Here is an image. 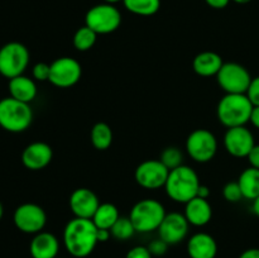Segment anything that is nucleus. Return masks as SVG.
Segmentation results:
<instances>
[{
    "label": "nucleus",
    "mask_w": 259,
    "mask_h": 258,
    "mask_svg": "<svg viewBox=\"0 0 259 258\" xmlns=\"http://www.w3.org/2000/svg\"><path fill=\"white\" fill-rule=\"evenodd\" d=\"M240 190L244 199L255 200L259 196V169L254 167H248L238 179Z\"/></svg>",
    "instance_id": "nucleus-22"
},
{
    "label": "nucleus",
    "mask_w": 259,
    "mask_h": 258,
    "mask_svg": "<svg viewBox=\"0 0 259 258\" xmlns=\"http://www.w3.org/2000/svg\"><path fill=\"white\" fill-rule=\"evenodd\" d=\"M223 196L228 202H239L240 200L244 199L238 181L228 182L223 189Z\"/></svg>",
    "instance_id": "nucleus-29"
},
{
    "label": "nucleus",
    "mask_w": 259,
    "mask_h": 258,
    "mask_svg": "<svg viewBox=\"0 0 259 258\" xmlns=\"http://www.w3.org/2000/svg\"><path fill=\"white\" fill-rule=\"evenodd\" d=\"M3 215H4V206H3L2 201H0V220L3 219Z\"/></svg>",
    "instance_id": "nucleus-42"
},
{
    "label": "nucleus",
    "mask_w": 259,
    "mask_h": 258,
    "mask_svg": "<svg viewBox=\"0 0 259 258\" xmlns=\"http://www.w3.org/2000/svg\"><path fill=\"white\" fill-rule=\"evenodd\" d=\"M68 205L75 218L93 219L94 214L100 205L98 195L88 187H78L70 195Z\"/></svg>",
    "instance_id": "nucleus-15"
},
{
    "label": "nucleus",
    "mask_w": 259,
    "mask_h": 258,
    "mask_svg": "<svg viewBox=\"0 0 259 258\" xmlns=\"http://www.w3.org/2000/svg\"><path fill=\"white\" fill-rule=\"evenodd\" d=\"M98 33L94 32L91 28H89L88 25H83L80 27L73 34V47L76 48L80 52H86V51H90L91 48L95 46L96 39H98Z\"/></svg>",
    "instance_id": "nucleus-26"
},
{
    "label": "nucleus",
    "mask_w": 259,
    "mask_h": 258,
    "mask_svg": "<svg viewBox=\"0 0 259 258\" xmlns=\"http://www.w3.org/2000/svg\"><path fill=\"white\" fill-rule=\"evenodd\" d=\"M190 223L181 212H169L166 214L163 222L158 228V234L167 244L174 245L181 243L189 233Z\"/></svg>",
    "instance_id": "nucleus-14"
},
{
    "label": "nucleus",
    "mask_w": 259,
    "mask_h": 258,
    "mask_svg": "<svg viewBox=\"0 0 259 258\" xmlns=\"http://www.w3.org/2000/svg\"><path fill=\"white\" fill-rule=\"evenodd\" d=\"M51 73V65L46 62H38L33 66L32 68V76L35 81H48L50 80Z\"/></svg>",
    "instance_id": "nucleus-30"
},
{
    "label": "nucleus",
    "mask_w": 259,
    "mask_h": 258,
    "mask_svg": "<svg viewBox=\"0 0 259 258\" xmlns=\"http://www.w3.org/2000/svg\"><path fill=\"white\" fill-rule=\"evenodd\" d=\"M123 4L128 12L141 17L154 15L161 8V0H123Z\"/></svg>",
    "instance_id": "nucleus-25"
},
{
    "label": "nucleus",
    "mask_w": 259,
    "mask_h": 258,
    "mask_svg": "<svg viewBox=\"0 0 259 258\" xmlns=\"http://www.w3.org/2000/svg\"><path fill=\"white\" fill-rule=\"evenodd\" d=\"M121 13L114 4L103 3L90 8L85 15V25L98 34H109L120 27Z\"/></svg>",
    "instance_id": "nucleus-7"
},
{
    "label": "nucleus",
    "mask_w": 259,
    "mask_h": 258,
    "mask_svg": "<svg viewBox=\"0 0 259 258\" xmlns=\"http://www.w3.org/2000/svg\"><path fill=\"white\" fill-rule=\"evenodd\" d=\"M159 161L171 171V169H175L181 166L182 161H184V154H182V152L177 147H167V148L162 151Z\"/></svg>",
    "instance_id": "nucleus-28"
},
{
    "label": "nucleus",
    "mask_w": 259,
    "mask_h": 258,
    "mask_svg": "<svg viewBox=\"0 0 259 258\" xmlns=\"http://www.w3.org/2000/svg\"><path fill=\"white\" fill-rule=\"evenodd\" d=\"M187 254L190 258H215L218 254V243L207 233H196L187 242Z\"/></svg>",
    "instance_id": "nucleus-19"
},
{
    "label": "nucleus",
    "mask_w": 259,
    "mask_h": 258,
    "mask_svg": "<svg viewBox=\"0 0 259 258\" xmlns=\"http://www.w3.org/2000/svg\"><path fill=\"white\" fill-rule=\"evenodd\" d=\"M217 81L225 94H245L252 81V76L240 63L227 62L218 72Z\"/></svg>",
    "instance_id": "nucleus-9"
},
{
    "label": "nucleus",
    "mask_w": 259,
    "mask_h": 258,
    "mask_svg": "<svg viewBox=\"0 0 259 258\" xmlns=\"http://www.w3.org/2000/svg\"><path fill=\"white\" fill-rule=\"evenodd\" d=\"M13 222L18 230L25 234H37L45 229L47 224V214L45 209L34 202H24L14 210Z\"/></svg>",
    "instance_id": "nucleus-10"
},
{
    "label": "nucleus",
    "mask_w": 259,
    "mask_h": 258,
    "mask_svg": "<svg viewBox=\"0 0 259 258\" xmlns=\"http://www.w3.org/2000/svg\"><path fill=\"white\" fill-rule=\"evenodd\" d=\"M245 95L248 96V99L253 104V106H259V76L252 78Z\"/></svg>",
    "instance_id": "nucleus-32"
},
{
    "label": "nucleus",
    "mask_w": 259,
    "mask_h": 258,
    "mask_svg": "<svg viewBox=\"0 0 259 258\" xmlns=\"http://www.w3.org/2000/svg\"><path fill=\"white\" fill-rule=\"evenodd\" d=\"M111 232L109 229H98V242L105 243L110 239Z\"/></svg>",
    "instance_id": "nucleus-36"
},
{
    "label": "nucleus",
    "mask_w": 259,
    "mask_h": 258,
    "mask_svg": "<svg viewBox=\"0 0 259 258\" xmlns=\"http://www.w3.org/2000/svg\"><path fill=\"white\" fill-rule=\"evenodd\" d=\"M90 139L94 148H96L98 151L108 149L113 143V131H111L110 125L104 121L96 123L91 129Z\"/></svg>",
    "instance_id": "nucleus-24"
},
{
    "label": "nucleus",
    "mask_w": 259,
    "mask_h": 258,
    "mask_svg": "<svg viewBox=\"0 0 259 258\" xmlns=\"http://www.w3.org/2000/svg\"><path fill=\"white\" fill-rule=\"evenodd\" d=\"M60 242L57 237L50 232H39L34 234L29 244L32 258H56L58 257Z\"/></svg>",
    "instance_id": "nucleus-17"
},
{
    "label": "nucleus",
    "mask_w": 259,
    "mask_h": 258,
    "mask_svg": "<svg viewBox=\"0 0 259 258\" xmlns=\"http://www.w3.org/2000/svg\"><path fill=\"white\" fill-rule=\"evenodd\" d=\"M239 258H259V248H249L245 249Z\"/></svg>",
    "instance_id": "nucleus-37"
},
{
    "label": "nucleus",
    "mask_w": 259,
    "mask_h": 258,
    "mask_svg": "<svg viewBox=\"0 0 259 258\" xmlns=\"http://www.w3.org/2000/svg\"><path fill=\"white\" fill-rule=\"evenodd\" d=\"M186 151L195 162H210L218 151L217 137L207 129H196L187 137Z\"/></svg>",
    "instance_id": "nucleus-8"
},
{
    "label": "nucleus",
    "mask_w": 259,
    "mask_h": 258,
    "mask_svg": "<svg viewBox=\"0 0 259 258\" xmlns=\"http://www.w3.org/2000/svg\"><path fill=\"white\" fill-rule=\"evenodd\" d=\"M33 121V110L29 104L12 96L0 99V126L9 133H22Z\"/></svg>",
    "instance_id": "nucleus-4"
},
{
    "label": "nucleus",
    "mask_w": 259,
    "mask_h": 258,
    "mask_svg": "<svg viewBox=\"0 0 259 258\" xmlns=\"http://www.w3.org/2000/svg\"><path fill=\"white\" fill-rule=\"evenodd\" d=\"M98 243V228L91 219L73 218L63 229V245L75 258L89 257Z\"/></svg>",
    "instance_id": "nucleus-1"
},
{
    "label": "nucleus",
    "mask_w": 259,
    "mask_h": 258,
    "mask_svg": "<svg viewBox=\"0 0 259 258\" xmlns=\"http://www.w3.org/2000/svg\"><path fill=\"white\" fill-rule=\"evenodd\" d=\"M166 214V209L161 201L156 199H143L134 204L129 218L136 228V232L151 233L158 230Z\"/></svg>",
    "instance_id": "nucleus-5"
},
{
    "label": "nucleus",
    "mask_w": 259,
    "mask_h": 258,
    "mask_svg": "<svg viewBox=\"0 0 259 258\" xmlns=\"http://www.w3.org/2000/svg\"><path fill=\"white\" fill-rule=\"evenodd\" d=\"M199 175L194 168L186 164H181L177 168L171 169L164 184L167 196L180 204H186L195 196L200 187Z\"/></svg>",
    "instance_id": "nucleus-2"
},
{
    "label": "nucleus",
    "mask_w": 259,
    "mask_h": 258,
    "mask_svg": "<svg viewBox=\"0 0 259 258\" xmlns=\"http://www.w3.org/2000/svg\"><path fill=\"white\" fill-rule=\"evenodd\" d=\"M30 61L29 50L20 42H8L0 47V75L13 78L24 75Z\"/></svg>",
    "instance_id": "nucleus-6"
},
{
    "label": "nucleus",
    "mask_w": 259,
    "mask_h": 258,
    "mask_svg": "<svg viewBox=\"0 0 259 258\" xmlns=\"http://www.w3.org/2000/svg\"><path fill=\"white\" fill-rule=\"evenodd\" d=\"M125 258H153L152 253L149 252L148 247L144 245H137L128 250Z\"/></svg>",
    "instance_id": "nucleus-33"
},
{
    "label": "nucleus",
    "mask_w": 259,
    "mask_h": 258,
    "mask_svg": "<svg viewBox=\"0 0 259 258\" xmlns=\"http://www.w3.org/2000/svg\"><path fill=\"white\" fill-rule=\"evenodd\" d=\"M82 76L80 62L72 57H60L51 63L50 82L60 89L76 85Z\"/></svg>",
    "instance_id": "nucleus-11"
},
{
    "label": "nucleus",
    "mask_w": 259,
    "mask_h": 258,
    "mask_svg": "<svg viewBox=\"0 0 259 258\" xmlns=\"http://www.w3.org/2000/svg\"><path fill=\"white\" fill-rule=\"evenodd\" d=\"M253 211L259 218V196L255 200H253Z\"/></svg>",
    "instance_id": "nucleus-40"
},
{
    "label": "nucleus",
    "mask_w": 259,
    "mask_h": 258,
    "mask_svg": "<svg viewBox=\"0 0 259 258\" xmlns=\"http://www.w3.org/2000/svg\"><path fill=\"white\" fill-rule=\"evenodd\" d=\"M56 258H61V257H56Z\"/></svg>",
    "instance_id": "nucleus-44"
},
{
    "label": "nucleus",
    "mask_w": 259,
    "mask_h": 258,
    "mask_svg": "<svg viewBox=\"0 0 259 258\" xmlns=\"http://www.w3.org/2000/svg\"><path fill=\"white\" fill-rule=\"evenodd\" d=\"M169 169L159 159H147L138 164L134 172L136 182L147 190H157L164 187Z\"/></svg>",
    "instance_id": "nucleus-12"
},
{
    "label": "nucleus",
    "mask_w": 259,
    "mask_h": 258,
    "mask_svg": "<svg viewBox=\"0 0 259 258\" xmlns=\"http://www.w3.org/2000/svg\"><path fill=\"white\" fill-rule=\"evenodd\" d=\"M223 65H224V61H223L222 56L217 52H211V51L199 53L192 61L194 71L202 77L217 76Z\"/></svg>",
    "instance_id": "nucleus-21"
},
{
    "label": "nucleus",
    "mask_w": 259,
    "mask_h": 258,
    "mask_svg": "<svg viewBox=\"0 0 259 258\" xmlns=\"http://www.w3.org/2000/svg\"><path fill=\"white\" fill-rule=\"evenodd\" d=\"M111 237L115 238L118 240H128L131 239L134 235L136 232V228H134L133 223H132L131 218L126 217H120L116 220L115 224L113 225V228L110 229Z\"/></svg>",
    "instance_id": "nucleus-27"
},
{
    "label": "nucleus",
    "mask_w": 259,
    "mask_h": 258,
    "mask_svg": "<svg viewBox=\"0 0 259 258\" xmlns=\"http://www.w3.org/2000/svg\"><path fill=\"white\" fill-rule=\"evenodd\" d=\"M168 245L163 239L158 238V239L152 240L148 244L149 252L152 253L153 257H161V255H164L167 253V249H168Z\"/></svg>",
    "instance_id": "nucleus-31"
},
{
    "label": "nucleus",
    "mask_w": 259,
    "mask_h": 258,
    "mask_svg": "<svg viewBox=\"0 0 259 258\" xmlns=\"http://www.w3.org/2000/svg\"><path fill=\"white\" fill-rule=\"evenodd\" d=\"M254 146V136L245 125L228 128L224 136V147L233 157H247Z\"/></svg>",
    "instance_id": "nucleus-13"
},
{
    "label": "nucleus",
    "mask_w": 259,
    "mask_h": 258,
    "mask_svg": "<svg viewBox=\"0 0 259 258\" xmlns=\"http://www.w3.org/2000/svg\"><path fill=\"white\" fill-rule=\"evenodd\" d=\"M248 162H249L250 167H254V168L259 169V144H255L252 148V151L249 152V154L247 156Z\"/></svg>",
    "instance_id": "nucleus-34"
},
{
    "label": "nucleus",
    "mask_w": 259,
    "mask_h": 258,
    "mask_svg": "<svg viewBox=\"0 0 259 258\" xmlns=\"http://www.w3.org/2000/svg\"><path fill=\"white\" fill-rule=\"evenodd\" d=\"M53 158L52 147L46 142H33L28 144L22 153V163L30 171L46 168Z\"/></svg>",
    "instance_id": "nucleus-16"
},
{
    "label": "nucleus",
    "mask_w": 259,
    "mask_h": 258,
    "mask_svg": "<svg viewBox=\"0 0 259 258\" xmlns=\"http://www.w3.org/2000/svg\"><path fill=\"white\" fill-rule=\"evenodd\" d=\"M105 3H109V4H115V3L123 2V0H104Z\"/></svg>",
    "instance_id": "nucleus-43"
},
{
    "label": "nucleus",
    "mask_w": 259,
    "mask_h": 258,
    "mask_svg": "<svg viewBox=\"0 0 259 258\" xmlns=\"http://www.w3.org/2000/svg\"><path fill=\"white\" fill-rule=\"evenodd\" d=\"M187 222L194 227H204L211 220L212 207L209 200L195 196L185 204V212Z\"/></svg>",
    "instance_id": "nucleus-18"
},
{
    "label": "nucleus",
    "mask_w": 259,
    "mask_h": 258,
    "mask_svg": "<svg viewBox=\"0 0 259 258\" xmlns=\"http://www.w3.org/2000/svg\"><path fill=\"white\" fill-rule=\"evenodd\" d=\"M250 123L259 129V106H254L252 110V115H250Z\"/></svg>",
    "instance_id": "nucleus-38"
},
{
    "label": "nucleus",
    "mask_w": 259,
    "mask_h": 258,
    "mask_svg": "<svg viewBox=\"0 0 259 258\" xmlns=\"http://www.w3.org/2000/svg\"><path fill=\"white\" fill-rule=\"evenodd\" d=\"M197 196L202 197V199H209L210 196V189L206 185H200L199 190H197Z\"/></svg>",
    "instance_id": "nucleus-39"
},
{
    "label": "nucleus",
    "mask_w": 259,
    "mask_h": 258,
    "mask_svg": "<svg viewBox=\"0 0 259 258\" xmlns=\"http://www.w3.org/2000/svg\"><path fill=\"white\" fill-rule=\"evenodd\" d=\"M8 90H9V96L27 104L32 103L38 93L34 78L28 77L25 75L10 78L8 83Z\"/></svg>",
    "instance_id": "nucleus-20"
},
{
    "label": "nucleus",
    "mask_w": 259,
    "mask_h": 258,
    "mask_svg": "<svg viewBox=\"0 0 259 258\" xmlns=\"http://www.w3.org/2000/svg\"><path fill=\"white\" fill-rule=\"evenodd\" d=\"M253 108L245 94H225L218 104V119L227 128L243 126L250 120Z\"/></svg>",
    "instance_id": "nucleus-3"
},
{
    "label": "nucleus",
    "mask_w": 259,
    "mask_h": 258,
    "mask_svg": "<svg viewBox=\"0 0 259 258\" xmlns=\"http://www.w3.org/2000/svg\"><path fill=\"white\" fill-rule=\"evenodd\" d=\"M119 218H120V214H119V210L115 205L111 204V202H103V204L99 205L98 210H96L91 220L98 229L110 230Z\"/></svg>",
    "instance_id": "nucleus-23"
},
{
    "label": "nucleus",
    "mask_w": 259,
    "mask_h": 258,
    "mask_svg": "<svg viewBox=\"0 0 259 258\" xmlns=\"http://www.w3.org/2000/svg\"><path fill=\"white\" fill-rule=\"evenodd\" d=\"M232 2L237 3V4H248V3H250L252 0H232Z\"/></svg>",
    "instance_id": "nucleus-41"
},
{
    "label": "nucleus",
    "mask_w": 259,
    "mask_h": 258,
    "mask_svg": "<svg viewBox=\"0 0 259 258\" xmlns=\"http://www.w3.org/2000/svg\"><path fill=\"white\" fill-rule=\"evenodd\" d=\"M230 2L232 0H205V3L212 9H224L229 5Z\"/></svg>",
    "instance_id": "nucleus-35"
}]
</instances>
